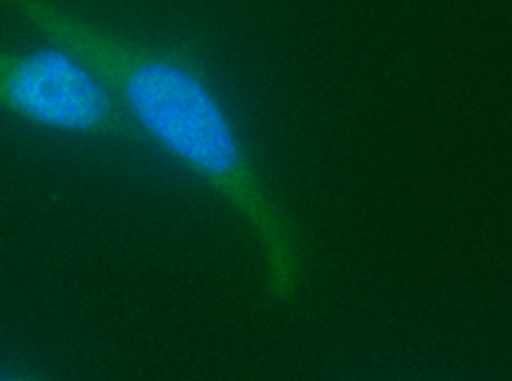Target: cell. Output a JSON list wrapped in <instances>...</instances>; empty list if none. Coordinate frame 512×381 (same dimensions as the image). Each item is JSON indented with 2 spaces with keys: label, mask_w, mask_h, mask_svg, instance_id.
<instances>
[{
  "label": "cell",
  "mask_w": 512,
  "mask_h": 381,
  "mask_svg": "<svg viewBox=\"0 0 512 381\" xmlns=\"http://www.w3.org/2000/svg\"><path fill=\"white\" fill-rule=\"evenodd\" d=\"M6 3L98 77L141 141H152L246 220L262 249L269 297L295 300L305 269L300 228L264 185L195 44L136 41L54 0Z\"/></svg>",
  "instance_id": "obj_1"
},
{
  "label": "cell",
  "mask_w": 512,
  "mask_h": 381,
  "mask_svg": "<svg viewBox=\"0 0 512 381\" xmlns=\"http://www.w3.org/2000/svg\"><path fill=\"white\" fill-rule=\"evenodd\" d=\"M0 110L47 131L144 144L98 77L64 49H0Z\"/></svg>",
  "instance_id": "obj_2"
}]
</instances>
